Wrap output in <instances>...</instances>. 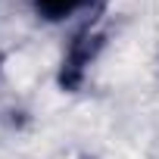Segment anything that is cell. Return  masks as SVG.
Returning a JSON list of instances; mask_svg holds the SVG:
<instances>
[{
  "label": "cell",
  "mask_w": 159,
  "mask_h": 159,
  "mask_svg": "<svg viewBox=\"0 0 159 159\" xmlns=\"http://www.w3.org/2000/svg\"><path fill=\"white\" fill-rule=\"evenodd\" d=\"M94 7V0H31V10L41 22H50V25H62V22H72L81 13H88Z\"/></svg>",
  "instance_id": "cell-1"
}]
</instances>
